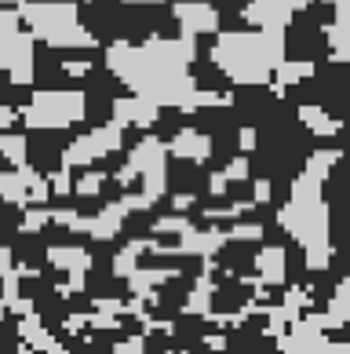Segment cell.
I'll return each instance as SVG.
<instances>
[{"instance_id": "1", "label": "cell", "mask_w": 350, "mask_h": 354, "mask_svg": "<svg viewBox=\"0 0 350 354\" xmlns=\"http://www.w3.org/2000/svg\"><path fill=\"white\" fill-rule=\"evenodd\" d=\"M284 33L289 30H223L212 44V62L233 84H263L284 62Z\"/></svg>"}, {"instance_id": "3", "label": "cell", "mask_w": 350, "mask_h": 354, "mask_svg": "<svg viewBox=\"0 0 350 354\" xmlns=\"http://www.w3.org/2000/svg\"><path fill=\"white\" fill-rule=\"evenodd\" d=\"M77 117H84V95H77V91H44V95L33 99L30 110V121L44 128L70 124Z\"/></svg>"}, {"instance_id": "2", "label": "cell", "mask_w": 350, "mask_h": 354, "mask_svg": "<svg viewBox=\"0 0 350 354\" xmlns=\"http://www.w3.org/2000/svg\"><path fill=\"white\" fill-rule=\"evenodd\" d=\"M22 19H26V30L48 48L77 51L92 44V33H88L77 0H26Z\"/></svg>"}, {"instance_id": "4", "label": "cell", "mask_w": 350, "mask_h": 354, "mask_svg": "<svg viewBox=\"0 0 350 354\" xmlns=\"http://www.w3.org/2000/svg\"><path fill=\"white\" fill-rule=\"evenodd\" d=\"M124 4H164V0H124Z\"/></svg>"}]
</instances>
